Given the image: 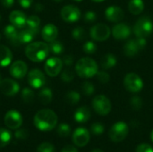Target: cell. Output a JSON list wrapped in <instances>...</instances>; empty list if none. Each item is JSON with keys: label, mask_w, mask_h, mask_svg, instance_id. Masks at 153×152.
Segmentation results:
<instances>
[{"label": "cell", "mask_w": 153, "mask_h": 152, "mask_svg": "<svg viewBox=\"0 0 153 152\" xmlns=\"http://www.w3.org/2000/svg\"><path fill=\"white\" fill-rule=\"evenodd\" d=\"M34 125L40 131H51L57 125V116L50 109L39 110L34 116Z\"/></svg>", "instance_id": "cell-1"}, {"label": "cell", "mask_w": 153, "mask_h": 152, "mask_svg": "<svg viewBox=\"0 0 153 152\" xmlns=\"http://www.w3.org/2000/svg\"><path fill=\"white\" fill-rule=\"evenodd\" d=\"M49 46L42 41L30 43L25 48L26 56L33 62H42L49 54Z\"/></svg>", "instance_id": "cell-2"}, {"label": "cell", "mask_w": 153, "mask_h": 152, "mask_svg": "<svg viewBox=\"0 0 153 152\" xmlns=\"http://www.w3.org/2000/svg\"><path fill=\"white\" fill-rule=\"evenodd\" d=\"M75 72L82 78H91L98 73V65L93 59L83 57L76 63Z\"/></svg>", "instance_id": "cell-3"}, {"label": "cell", "mask_w": 153, "mask_h": 152, "mask_svg": "<svg viewBox=\"0 0 153 152\" xmlns=\"http://www.w3.org/2000/svg\"><path fill=\"white\" fill-rule=\"evenodd\" d=\"M134 32L137 38H147L152 35L153 32V22L148 16L140 17L134 26Z\"/></svg>", "instance_id": "cell-4"}, {"label": "cell", "mask_w": 153, "mask_h": 152, "mask_svg": "<svg viewBox=\"0 0 153 152\" xmlns=\"http://www.w3.org/2000/svg\"><path fill=\"white\" fill-rule=\"evenodd\" d=\"M129 133V127L125 122H117L113 125L109 130V138L114 142H120L124 141Z\"/></svg>", "instance_id": "cell-5"}, {"label": "cell", "mask_w": 153, "mask_h": 152, "mask_svg": "<svg viewBox=\"0 0 153 152\" xmlns=\"http://www.w3.org/2000/svg\"><path fill=\"white\" fill-rule=\"evenodd\" d=\"M124 86L128 91L137 93L143 90V82L138 74L134 73H129L124 79Z\"/></svg>", "instance_id": "cell-6"}, {"label": "cell", "mask_w": 153, "mask_h": 152, "mask_svg": "<svg viewBox=\"0 0 153 152\" xmlns=\"http://www.w3.org/2000/svg\"><path fill=\"white\" fill-rule=\"evenodd\" d=\"M92 108L100 116H107L111 111V102L104 95H98L92 100Z\"/></svg>", "instance_id": "cell-7"}, {"label": "cell", "mask_w": 153, "mask_h": 152, "mask_svg": "<svg viewBox=\"0 0 153 152\" xmlns=\"http://www.w3.org/2000/svg\"><path fill=\"white\" fill-rule=\"evenodd\" d=\"M90 35L96 41H104L109 38L110 29L104 23H97L91 29Z\"/></svg>", "instance_id": "cell-8"}, {"label": "cell", "mask_w": 153, "mask_h": 152, "mask_svg": "<svg viewBox=\"0 0 153 152\" xmlns=\"http://www.w3.org/2000/svg\"><path fill=\"white\" fill-rule=\"evenodd\" d=\"M61 17L65 22L73 23L81 18V11L75 5H65L61 10Z\"/></svg>", "instance_id": "cell-9"}, {"label": "cell", "mask_w": 153, "mask_h": 152, "mask_svg": "<svg viewBox=\"0 0 153 152\" xmlns=\"http://www.w3.org/2000/svg\"><path fill=\"white\" fill-rule=\"evenodd\" d=\"M4 125L12 130L19 129L22 124V116L16 110H9L4 116Z\"/></svg>", "instance_id": "cell-10"}, {"label": "cell", "mask_w": 153, "mask_h": 152, "mask_svg": "<svg viewBox=\"0 0 153 152\" xmlns=\"http://www.w3.org/2000/svg\"><path fill=\"white\" fill-rule=\"evenodd\" d=\"M45 72L50 77H55L58 75L63 68V61L57 57L48 58L45 64Z\"/></svg>", "instance_id": "cell-11"}, {"label": "cell", "mask_w": 153, "mask_h": 152, "mask_svg": "<svg viewBox=\"0 0 153 152\" xmlns=\"http://www.w3.org/2000/svg\"><path fill=\"white\" fill-rule=\"evenodd\" d=\"M28 82L32 88L39 89L44 86L46 82V78L44 73L40 70L33 69L28 74Z\"/></svg>", "instance_id": "cell-12"}, {"label": "cell", "mask_w": 153, "mask_h": 152, "mask_svg": "<svg viewBox=\"0 0 153 152\" xmlns=\"http://www.w3.org/2000/svg\"><path fill=\"white\" fill-rule=\"evenodd\" d=\"M0 90L4 95L11 97V96L16 95L19 92L20 86L14 80L7 78L4 80H2L0 83Z\"/></svg>", "instance_id": "cell-13"}, {"label": "cell", "mask_w": 153, "mask_h": 152, "mask_svg": "<svg viewBox=\"0 0 153 152\" xmlns=\"http://www.w3.org/2000/svg\"><path fill=\"white\" fill-rule=\"evenodd\" d=\"M90 133L87 129L80 127L73 133V142L77 147H84L90 142Z\"/></svg>", "instance_id": "cell-14"}, {"label": "cell", "mask_w": 153, "mask_h": 152, "mask_svg": "<svg viewBox=\"0 0 153 152\" xmlns=\"http://www.w3.org/2000/svg\"><path fill=\"white\" fill-rule=\"evenodd\" d=\"M9 72L13 77H14L16 79H21V78H23L27 74L28 66L25 62L18 60V61L13 62L11 65Z\"/></svg>", "instance_id": "cell-15"}, {"label": "cell", "mask_w": 153, "mask_h": 152, "mask_svg": "<svg viewBox=\"0 0 153 152\" xmlns=\"http://www.w3.org/2000/svg\"><path fill=\"white\" fill-rule=\"evenodd\" d=\"M131 34V28L126 23H117L112 29V35L116 39H126Z\"/></svg>", "instance_id": "cell-16"}, {"label": "cell", "mask_w": 153, "mask_h": 152, "mask_svg": "<svg viewBox=\"0 0 153 152\" xmlns=\"http://www.w3.org/2000/svg\"><path fill=\"white\" fill-rule=\"evenodd\" d=\"M106 18L112 22H118L124 18V12L121 7L117 5H111L105 11Z\"/></svg>", "instance_id": "cell-17"}, {"label": "cell", "mask_w": 153, "mask_h": 152, "mask_svg": "<svg viewBox=\"0 0 153 152\" xmlns=\"http://www.w3.org/2000/svg\"><path fill=\"white\" fill-rule=\"evenodd\" d=\"M9 21L14 27H16L17 29H21L26 25L27 17L23 12H21L19 10H14L11 12L9 15Z\"/></svg>", "instance_id": "cell-18"}, {"label": "cell", "mask_w": 153, "mask_h": 152, "mask_svg": "<svg viewBox=\"0 0 153 152\" xmlns=\"http://www.w3.org/2000/svg\"><path fill=\"white\" fill-rule=\"evenodd\" d=\"M58 35V30L54 24L48 23L42 29V38L47 42H51L56 39Z\"/></svg>", "instance_id": "cell-19"}, {"label": "cell", "mask_w": 153, "mask_h": 152, "mask_svg": "<svg viewBox=\"0 0 153 152\" xmlns=\"http://www.w3.org/2000/svg\"><path fill=\"white\" fill-rule=\"evenodd\" d=\"M142 50V48L139 46L138 40L136 39H131L126 43L124 46V53L128 57H133L138 54V52Z\"/></svg>", "instance_id": "cell-20"}, {"label": "cell", "mask_w": 153, "mask_h": 152, "mask_svg": "<svg viewBox=\"0 0 153 152\" xmlns=\"http://www.w3.org/2000/svg\"><path fill=\"white\" fill-rule=\"evenodd\" d=\"M13 59L12 51L4 45L0 44V66L4 67L11 64Z\"/></svg>", "instance_id": "cell-21"}, {"label": "cell", "mask_w": 153, "mask_h": 152, "mask_svg": "<svg viewBox=\"0 0 153 152\" xmlns=\"http://www.w3.org/2000/svg\"><path fill=\"white\" fill-rule=\"evenodd\" d=\"M4 33L5 38L10 41V43L12 45H17L18 43H20L19 40H18L19 32L17 31V28L14 27L13 24L12 25H7L6 27H4Z\"/></svg>", "instance_id": "cell-22"}, {"label": "cell", "mask_w": 153, "mask_h": 152, "mask_svg": "<svg viewBox=\"0 0 153 152\" xmlns=\"http://www.w3.org/2000/svg\"><path fill=\"white\" fill-rule=\"evenodd\" d=\"M90 118H91V110L87 107H81L74 113V120L77 123L80 124L86 123Z\"/></svg>", "instance_id": "cell-23"}, {"label": "cell", "mask_w": 153, "mask_h": 152, "mask_svg": "<svg viewBox=\"0 0 153 152\" xmlns=\"http://www.w3.org/2000/svg\"><path fill=\"white\" fill-rule=\"evenodd\" d=\"M38 33L36 31H34L33 30L30 29V28H25L23 30H22L20 32H19V35H18V40L20 43L22 44H26V43H30L33 39L34 37L37 35Z\"/></svg>", "instance_id": "cell-24"}, {"label": "cell", "mask_w": 153, "mask_h": 152, "mask_svg": "<svg viewBox=\"0 0 153 152\" xmlns=\"http://www.w3.org/2000/svg\"><path fill=\"white\" fill-rule=\"evenodd\" d=\"M144 2L143 0H130L128 9L133 14H140L144 10Z\"/></svg>", "instance_id": "cell-25"}, {"label": "cell", "mask_w": 153, "mask_h": 152, "mask_svg": "<svg viewBox=\"0 0 153 152\" xmlns=\"http://www.w3.org/2000/svg\"><path fill=\"white\" fill-rule=\"evenodd\" d=\"M117 57L113 54H107L101 59V66L104 69H110L117 65Z\"/></svg>", "instance_id": "cell-26"}, {"label": "cell", "mask_w": 153, "mask_h": 152, "mask_svg": "<svg viewBox=\"0 0 153 152\" xmlns=\"http://www.w3.org/2000/svg\"><path fill=\"white\" fill-rule=\"evenodd\" d=\"M53 94L52 90L49 88H44L42 89L39 93V99L43 105H48L52 101Z\"/></svg>", "instance_id": "cell-27"}, {"label": "cell", "mask_w": 153, "mask_h": 152, "mask_svg": "<svg viewBox=\"0 0 153 152\" xmlns=\"http://www.w3.org/2000/svg\"><path fill=\"white\" fill-rule=\"evenodd\" d=\"M39 25H40V19L37 15H30L27 18L26 21V26L37 33L39 31Z\"/></svg>", "instance_id": "cell-28"}, {"label": "cell", "mask_w": 153, "mask_h": 152, "mask_svg": "<svg viewBox=\"0 0 153 152\" xmlns=\"http://www.w3.org/2000/svg\"><path fill=\"white\" fill-rule=\"evenodd\" d=\"M11 132L4 128H0V148H4L6 145H8L9 142H11Z\"/></svg>", "instance_id": "cell-29"}, {"label": "cell", "mask_w": 153, "mask_h": 152, "mask_svg": "<svg viewBox=\"0 0 153 152\" xmlns=\"http://www.w3.org/2000/svg\"><path fill=\"white\" fill-rule=\"evenodd\" d=\"M80 99H81V95L77 91H74V90L67 92L65 94V101L70 105L77 104L80 101Z\"/></svg>", "instance_id": "cell-30"}, {"label": "cell", "mask_w": 153, "mask_h": 152, "mask_svg": "<svg viewBox=\"0 0 153 152\" xmlns=\"http://www.w3.org/2000/svg\"><path fill=\"white\" fill-rule=\"evenodd\" d=\"M49 50L55 54V55H59V54H62L63 51H64V45L62 44L61 41H58V40H53L50 42L49 44Z\"/></svg>", "instance_id": "cell-31"}, {"label": "cell", "mask_w": 153, "mask_h": 152, "mask_svg": "<svg viewBox=\"0 0 153 152\" xmlns=\"http://www.w3.org/2000/svg\"><path fill=\"white\" fill-rule=\"evenodd\" d=\"M22 99L25 103H31L34 99V92L29 88H24L22 90Z\"/></svg>", "instance_id": "cell-32"}, {"label": "cell", "mask_w": 153, "mask_h": 152, "mask_svg": "<svg viewBox=\"0 0 153 152\" xmlns=\"http://www.w3.org/2000/svg\"><path fill=\"white\" fill-rule=\"evenodd\" d=\"M72 36L76 40H83L86 37L85 30L82 27H76L72 31Z\"/></svg>", "instance_id": "cell-33"}, {"label": "cell", "mask_w": 153, "mask_h": 152, "mask_svg": "<svg viewBox=\"0 0 153 152\" xmlns=\"http://www.w3.org/2000/svg\"><path fill=\"white\" fill-rule=\"evenodd\" d=\"M71 133V128L67 124H61L57 127V134L60 137H67Z\"/></svg>", "instance_id": "cell-34"}, {"label": "cell", "mask_w": 153, "mask_h": 152, "mask_svg": "<svg viewBox=\"0 0 153 152\" xmlns=\"http://www.w3.org/2000/svg\"><path fill=\"white\" fill-rule=\"evenodd\" d=\"M94 86L91 82L86 81L82 83V91L84 95L86 96H91L94 93Z\"/></svg>", "instance_id": "cell-35"}, {"label": "cell", "mask_w": 153, "mask_h": 152, "mask_svg": "<svg viewBox=\"0 0 153 152\" xmlns=\"http://www.w3.org/2000/svg\"><path fill=\"white\" fill-rule=\"evenodd\" d=\"M82 49L84 51V53L86 54H94L97 50V45L93 42V41H87L83 47H82Z\"/></svg>", "instance_id": "cell-36"}, {"label": "cell", "mask_w": 153, "mask_h": 152, "mask_svg": "<svg viewBox=\"0 0 153 152\" xmlns=\"http://www.w3.org/2000/svg\"><path fill=\"white\" fill-rule=\"evenodd\" d=\"M74 73L71 69H65L61 73V79L65 82H70L74 80Z\"/></svg>", "instance_id": "cell-37"}, {"label": "cell", "mask_w": 153, "mask_h": 152, "mask_svg": "<svg viewBox=\"0 0 153 152\" xmlns=\"http://www.w3.org/2000/svg\"><path fill=\"white\" fill-rule=\"evenodd\" d=\"M37 152H55V147L49 142H43L38 146Z\"/></svg>", "instance_id": "cell-38"}, {"label": "cell", "mask_w": 153, "mask_h": 152, "mask_svg": "<svg viewBox=\"0 0 153 152\" xmlns=\"http://www.w3.org/2000/svg\"><path fill=\"white\" fill-rule=\"evenodd\" d=\"M130 104L133 109L140 110L143 107V99L138 96H134L130 99Z\"/></svg>", "instance_id": "cell-39"}, {"label": "cell", "mask_w": 153, "mask_h": 152, "mask_svg": "<svg viewBox=\"0 0 153 152\" xmlns=\"http://www.w3.org/2000/svg\"><path fill=\"white\" fill-rule=\"evenodd\" d=\"M91 132L94 135H101L104 133V125L100 123H94L91 126Z\"/></svg>", "instance_id": "cell-40"}, {"label": "cell", "mask_w": 153, "mask_h": 152, "mask_svg": "<svg viewBox=\"0 0 153 152\" xmlns=\"http://www.w3.org/2000/svg\"><path fill=\"white\" fill-rule=\"evenodd\" d=\"M83 19H84V21H85L86 22L91 23V22H94L96 21V19H97V14H96V13H94V12H92V11H89V12H87V13L84 14Z\"/></svg>", "instance_id": "cell-41"}, {"label": "cell", "mask_w": 153, "mask_h": 152, "mask_svg": "<svg viewBox=\"0 0 153 152\" xmlns=\"http://www.w3.org/2000/svg\"><path fill=\"white\" fill-rule=\"evenodd\" d=\"M97 77H98V80L102 82V83H107L109 82V79H110V76L108 73L106 72H98L97 73Z\"/></svg>", "instance_id": "cell-42"}, {"label": "cell", "mask_w": 153, "mask_h": 152, "mask_svg": "<svg viewBox=\"0 0 153 152\" xmlns=\"http://www.w3.org/2000/svg\"><path fill=\"white\" fill-rule=\"evenodd\" d=\"M14 136L19 140H26L29 136V133L25 129H19L15 132Z\"/></svg>", "instance_id": "cell-43"}, {"label": "cell", "mask_w": 153, "mask_h": 152, "mask_svg": "<svg viewBox=\"0 0 153 152\" xmlns=\"http://www.w3.org/2000/svg\"><path fill=\"white\" fill-rule=\"evenodd\" d=\"M136 152H153V148L147 143H142L137 146Z\"/></svg>", "instance_id": "cell-44"}, {"label": "cell", "mask_w": 153, "mask_h": 152, "mask_svg": "<svg viewBox=\"0 0 153 152\" xmlns=\"http://www.w3.org/2000/svg\"><path fill=\"white\" fill-rule=\"evenodd\" d=\"M19 4L25 9H28L29 7H30V5L33 3V0H18Z\"/></svg>", "instance_id": "cell-45"}, {"label": "cell", "mask_w": 153, "mask_h": 152, "mask_svg": "<svg viewBox=\"0 0 153 152\" xmlns=\"http://www.w3.org/2000/svg\"><path fill=\"white\" fill-rule=\"evenodd\" d=\"M62 61H63V64H65L66 66H71L73 65V63H74V58H73L72 56L67 55V56H64V59Z\"/></svg>", "instance_id": "cell-46"}, {"label": "cell", "mask_w": 153, "mask_h": 152, "mask_svg": "<svg viewBox=\"0 0 153 152\" xmlns=\"http://www.w3.org/2000/svg\"><path fill=\"white\" fill-rule=\"evenodd\" d=\"M1 4L5 8H10L13 5L14 0H1Z\"/></svg>", "instance_id": "cell-47"}, {"label": "cell", "mask_w": 153, "mask_h": 152, "mask_svg": "<svg viewBox=\"0 0 153 152\" xmlns=\"http://www.w3.org/2000/svg\"><path fill=\"white\" fill-rule=\"evenodd\" d=\"M61 152H78L77 149L74 146L72 145H66L63 148L62 151Z\"/></svg>", "instance_id": "cell-48"}, {"label": "cell", "mask_w": 153, "mask_h": 152, "mask_svg": "<svg viewBox=\"0 0 153 152\" xmlns=\"http://www.w3.org/2000/svg\"><path fill=\"white\" fill-rule=\"evenodd\" d=\"M91 152H104L103 151H101V150H99V149H96V150H93Z\"/></svg>", "instance_id": "cell-49"}, {"label": "cell", "mask_w": 153, "mask_h": 152, "mask_svg": "<svg viewBox=\"0 0 153 152\" xmlns=\"http://www.w3.org/2000/svg\"><path fill=\"white\" fill-rule=\"evenodd\" d=\"M91 1H93V2H97V3H100V2H102V1H104V0H91Z\"/></svg>", "instance_id": "cell-50"}, {"label": "cell", "mask_w": 153, "mask_h": 152, "mask_svg": "<svg viewBox=\"0 0 153 152\" xmlns=\"http://www.w3.org/2000/svg\"><path fill=\"white\" fill-rule=\"evenodd\" d=\"M151 139H152V141L153 142V130L152 131V133H151Z\"/></svg>", "instance_id": "cell-51"}, {"label": "cell", "mask_w": 153, "mask_h": 152, "mask_svg": "<svg viewBox=\"0 0 153 152\" xmlns=\"http://www.w3.org/2000/svg\"><path fill=\"white\" fill-rule=\"evenodd\" d=\"M1 82H2V76H1V74H0V83H1Z\"/></svg>", "instance_id": "cell-52"}, {"label": "cell", "mask_w": 153, "mask_h": 152, "mask_svg": "<svg viewBox=\"0 0 153 152\" xmlns=\"http://www.w3.org/2000/svg\"><path fill=\"white\" fill-rule=\"evenodd\" d=\"M54 1H56V2H61L62 0H54Z\"/></svg>", "instance_id": "cell-53"}, {"label": "cell", "mask_w": 153, "mask_h": 152, "mask_svg": "<svg viewBox=\"0 0 153 152\" xmlns=\"http://www.w3.org/2000/svg\"><path fill=\"white\" fill-rule=\"evenodd\" d=\"M74 1H76V2H81L82 0H74Z\"/></svg>", "instance_id": "cell-54"}, {"label": "cell", "mask_w": 153, "mask_h": 152, "mask_svg": "<svg viewBox=\"0 0 153 152\" xmlns=\"http://www.w3.org/2000/svg\"><path fill=\"white\" fill-rule=\"evenodd\" d=\"M0 39H1V35H0Z\"/></svg>", "instance_id": "cell-55"}]
</instances>
